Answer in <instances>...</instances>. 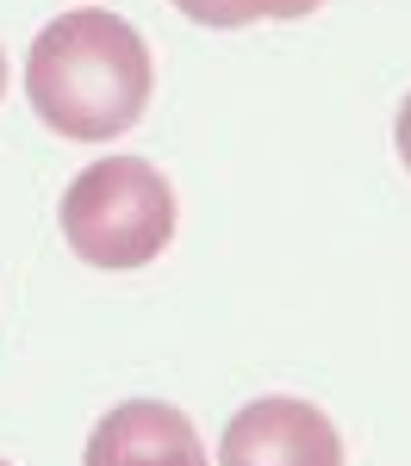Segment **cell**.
Here are the masks:
<instances>
[{
  "label": "cell",
  "mask_w": 411,
  "mask_h": 466,
  "mask_svg": "<svg viewBox=\"0 0 411 466\" xmlns=\"http://www.w3.org/2000/svg\"><path fill=\"white\" fill-rule=\"evenodd\" d=\"M149 50L131 19H118L107 6H75L57 13L32 37L26 56V100L32 112L75 144H112L125 137L149 106Z\"/></svg>",
  "instance_id": "1"
},
{
  "label": "cell",
  "mask_w": 411,
  "mask_h": 466,
  "mask_svg": "<svg viewBox=\"0 0 411 466\" xmlns=\"http://www.w3.org/2000/svg\"><path fill=\"white\" fill-rule=\"evenodd\" d=\"M63 237L87 268H149L175 243V187L144 156H100L63 187Z\"/></svg>",
  "instance_id": "2"
},
{
  "label": "cell",
  "mask_w": 411,
  "mask_h": 466,
  "mask_svg": "<svg viewBox=\"0 0 411 466\" xmlns=\"http://www.w3.org/2000/svg\"><path fill=\"white\" fill-rule=\"evenodd\" d=\"M219 466H343V435L305 398H250L224 423Z\"/></svg>",
  "instance_id": "3"
},
{
  "label": "cell",
  "mask_w": 411,
  "mask_h": 466,
  "mask_svg": "<svg viewBox=\"0 0 411 466\" xmlns=\"http://www.w3.org/2000/svg\"><path fill=\"white\" fill-rule=\"evenodd\" d=\"M87 466H206L193 417L156 398H131L107 410L87 435Z\"/></svg>",
  "instance_id": "4"
},
{
  "label": "cell",
  "mask_w": 411,
  "mask_h": 466,
  "mask_svg": "<svg viewBox=\"0 0 411 466\" xmlns=\"http://www.w3.org/2000/svg\"><path fill=\"white\" fill-rule=\"evenodd\" d=\"M193 25H212V32H237V25H256V19H305L318 13L324 0H175Z\"/></svg>",
  "instance_id": "5"
},
{
  "label": "cell",
  "mask_w": 411,
  "mask_h": 466,
  "mask_svg": "<svg viewBox=\"0 0 411 466\" xmlns=\"http://www.w3.org/2000/svg\"><path fill=\"white\" fill-rule=\"evenodd\" d=\"M393 137H399V156H406V168H411V94H406V106H399V125H393Z\"/></svg>",
  "instance_id": "6"
},
{
  "label": "cell",
  "mask_w": 411,
  "mask_h": 466,
  "mask_svg": "<svg viewBox=\"0 0 411 466\" xmlns=\"http://www.w3.org/2000/svg\"><path fill=\"white\" fill-rule=\"evenodd\" d=\"M0 94H6V56H0Z\"/></svg>",
  "instance_id": "7"
},
{
  "label": "cell",
  "mask_w": 411,
  "mask_h": 466,
  "mask_svg": "<svg viewBox=\"0 0 411 466\" xmlns=\"http://www.w3.org/2000/svg\"><path fill=\"white\" fill-rule=\"evenodd\" d=\"M0 466H6V461H0Z\"/></svg>",
  "instance_id": "8"
}]
</instances>
